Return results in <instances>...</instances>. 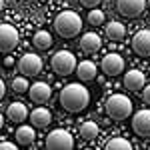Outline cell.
Wrapping results in <instances>:
<instances>
[{"label":"cell","mask_w":150,"mask_h":150,"mask_svg":"<svg viewBox=\"0 0 150 150\" xmlns=\"http://www.w3.org/2000/svg\"><path fill=\"white\" fill-rule=\"evenodd\" d=\"M90 102V92L84 84H68L60 92V106L66 112H82Z\"/></svg>","instance_id":"obj_1"},{"label":"cell","mask_w":150,"mask_h":150,"mask_svg":"<svg viewBox=\"0 0 150 150\" xmlns=\"http://www.w3.org/2000/svg\"><path fill=\"white\" fill-rule=\"evenodd\" d=\"M54 30L58 32V36L62 38H74L82 30V20L76 12L72 10H64L60 12L54 18Z\"/></svg>","instance_id":"obj_2"},{"label":"cell","mask_w":150,"mask_h":150,"mask_svg":"<svg viewBox=\"0 0 150 150\" xmlns=\"http://www.w3.org/2000/svg\"><path fill=\"white\" fill-rule=\"evenodd\" d=\"M104 108H106L108 116L114 118V120H124V118H128V116L132 114V102L124 94H112V96H108Z\"/></svg>","instance_id":"obj_3"},{"label":"cell","mask_w":150,"mask_h":150,"mask_svg":"<svg viewBox=\"0 0 150 150\" xmlns=\"http://www.w3.org/2000/svg\"><path fill=\"white\" fill-rule=\"evenodd\" d=\"M78 66L76 62V56L70 52V50H60L52 56V70L56 72L58 76H68L72 74Z\"/></svg>","instance_id":"obj_4"},{"label":"cell","mask_w":150,"mask_h":150,"mask_svg":"<svg viewBox=\"0 0 150 150\" xmlns=\"http://www.w3.org/2000/svg\"><path fill=\"white\" fill-rule=\"evenodd\" d=\"M74 146V138L68 130L56 128L46 136V148L48 150H70Z\"/></svg>","instance_id":"obj_5"},{"label":"cell","mask_w":150,"mask_h":150,"mask_svg":"<svg viewBox=\"0 0 150 150\" xmlns=\"http://www.w3.org/2000/svg\"><path fill=\"white\" fill-rule=\"evenodd\" d=\"M18 44V30L12 26V24H0V50L6 54L12 52Z\"/></svg>","instance_id":"obj_6"},{"label":"cell","mask_w":150,"mask_h":150,"mask_svg":"<svg viewBox=\"0 0 150 150\" xmlns=\"http://www.w3.org/2000/svg\"><path fill=\"white\" fill-rule=\"evenodd\" d=\"M18 68L22 72V76H36L42 70V58L38 54H34V52H28V54H24L20 58Z\"/></svg>","instance_id":"obj_7"},{"label":"cell","mask_w":150,"mask_h":150,"mask_svg":"<svg viewBox=\"0 0 150 150\" xmlns=\"http://www.w3.org/2000/svg\"><path fill=\"white\" fill-rule=\"evenodd\" d=\"M116 8L126 18H136L146 8V0H116Z\"/></svg>","instance_id":"obj_8"},{"label":"cell","mask_w":150,"mask_h":150,"mask_svg":"<svg viewBox=\"0 0 150 150\" xmlns=\"http://www.w3.org/2000/svg\"><path fill=\"white\" fill-rule=\"evenodd\" d=\"M102 70H104V74H108V76H118L124 70V58L120 54H116V52L106 54L102 58Z\"/></svg>","instance_id":"obj_9"},{"label":"cell","mask_w":150,"mask_h":150,"mask_svg":"<svg viewBox=\"0 0 150 150\" xmlns=\"http://www.w3.org/2000/svg\"><path fill=\"white\" fill-rule=\"evenodd\" d=\"M132 128L142 138H150V110H138L132 118Z\"/></svg>","instance_id":"obj_10"},{"label":"cell","mask_w":150,"mask_h":150,"mask_svg":"<svg viewBox=\"0 0 150 150\" xmlns=\"http://www.w3.org/2000/svg\"><path fill=\"white\" fill-rule=\"evenodd\" d=\"M132 48L138 56H150V30H140L132 38Z\"/></svg>","instance_id":"obj_11"},{"label":"cell","mask_w":150,"mask_h":150,"mask_svg":"<svg viewBox=\"0 0 150 150\" xmlns=\"http://www.w3.org/2000/svg\"><path fill=\"white\" fill-rule=\"evenodd\" d=\"M144 80H146V76L140 70H128L126 74H124V86H126L130 92L142 90L144 88Z\"/></svg>","instance_id":"obj_12"},{"label":"cell","mask_w":150,"mask_h":150,"mask_svg":"<svg viewBox=\"0 0 150 150\" xmlns=\"http://www.w3.org/2000/svg\"><path fill=\"white\" fill-rule=\"evenodd\" d=\"M28 92H30V100H34L36 104H42L50 98V86L46 82H36V84L30 86Z\"/></svg>","instance_id":"obj_13"},{"label":"cell","mask_w":150,"mask_h":150,"mask_svg":"<svg viewBox=\"0 0 150 150\" xmlns=\"http://www.w3.org/2000/svg\"><path fill=\"white\" fill-rule=\"evenodd\" d=\"M100 46H102V40H100V36L94 34V32H86L80 38V48L84 52H98Z\"/></svg>","instance_id":"obj_14"},{"label":"cell","mask_w":150,"mask_h":150,"mask_svg":"<svg viewBox=\"0 0 150 150\" xmlns=\"http://www.w3.org/2000/svg\"><path fill=\"white\" fill-rule=\"evenodd\" d=\"M30 120H32V124L36 128H44V126L50 124L52 114H50L48 108H36V110H32V114H30Z\"/></svg>","instance_id":"obj_15"},{"label":"cell","mask_w":150,"mask_h":150,"mask_svg":"<svg viewBox=\"0 0 150 150\" xmlns=\"http://www.w3.org/2000/svg\"><path fill=\"white\" fill-rule=\"evenodd\" d=\"M6 114L12 122H24V118L28 116V110L22 102H12L8 108H6Z\"/></svg>","instance_id":"obj_16"},{"label":"cell","mask_w":150,"mask_h":150,"mask_svg":"<svg viewBox=\"0 0 150 150\" xmlns=\"http://www.w3.org/2000/svg\"><path fill=\"white\" fill-rule=\"evenodd\" d=\"M76 74L80 80H94L96 78V64L90 60H84L76 66Z\"/></svg>","instance_id":"obj_17"},{"label":"cell","mask_w":150,"mask_h":150,"mask_svg":"<svg viewBox=\"0 0 150 150\" xmlns=\"http://www.w3.org/2000/svg\"><path fill=\"white\" fill-rule=\"evenodd\" d=\"M106 36L110 40H122L126 36V26L118 20H112V22L106 24Z\"/></svg>","instance_id":"obj_18"},{"label":"cell","mask_w":150,"mask_h":150,"mask_svg":"<svg viewBox=\"0 0 150 150\" xmlns=\"http://www.w3.org/2000/svg\"><path fill=\"white\" fill-rule=\"evenodd\" d=\"M34 138H36L34 128L24 126V124H22V128H18V130H16V142H18V144H22V146H30V144L34 142Z\"/></svg>","instance_id":"obj_19"},{"label":"cell","mask_w":150,"mask_h":150,"mask_svg":"<svg viewBox=\"0 0 150 150\" xmlns=\"http://www.w3.org/2000/svg\"><path fill=\"white\" fill-rule=\"evenodd\" d=\"M32 42H34L36 48H40V50H46V48L52 46V34L46 32V30H38L32 38Z\"/></svg>","instance_id":"obj_20"},{"label":"cell","mask_w":150,"mask_h":150,"mask_svg":"<svg viewBox=\"0 0 150 150\" xmlns=\"http://www.w3.org/2000/svg\"><path fill=\"white\" fill-rule=\"evenodd\" d=\"M80 136L84 140H94L98 136V124L92 122V120H88V122H84L80 126Z\"/></svg>","instance_id":"obj_21"},{"label":"cell","mask_w":150,"mask_h":150,"mask_svg":"<svg viewBox=\"0 0 150 150\" xmlns=\"http://www.w3.org/2000/svg\"><path fill=\"white\" fill-rule=\"evenodd\" d=\"M132 150V144L128 142L126 138H118V136H114V138H110L108 142H106V150Z\"/></svg>","instance_id":"obj_22"},{"label":"cell","mask_w":150,"mask_h":150,"mask_svg":"<svg viewBox=\"0 0 150 150\" xmlns=\"http://www.w3.org/2000/svg\"><path fill=\"white\" fill-rule=\"evenodd\" d=\"M88 22L92 24V26H100L104 22V12L98 10V8H92L90 14H88Z\"/></svg>","instance_id":"obj_23"},{"label":"cell","mask_w":150,"mask_h":150,"mask_svg":"<svg viewBox=\"0 0 150 150\" xmlns=\"http://www.w3.org/2000/svg\"><path fill=\"white\" fill-rule=\"evenodd\" d=\"M12 88H14L16 92H26V90H30V88H28V82L24 80L22 76H18V78L12 80Z\"/></svg>","instance_id":"obj_24"},{"label":"cell","mask_w":150,"mask_h":150,"mask_svg":"<svg viewBox=\"0 0 150 150\" xmlns=\"http://www.w3.org/2000/svg\"><path fill=\"white\" fill-rule=\"evenodd\" d=\"M82 6H86V8H94V6H98L100 4V0H80Z\"/></svg>","instance_id":"obj_25"},{"label":"cell","mask_w":150,"mask_h":150,"mask_svg":"<svg viewBox=\"0 0 150 150\" xmlns=\"http://www.w3.org/2000/svg\"><path fill=\"white\" fill-rule=\"evenodd\" d=\"M142 100H144L146 104H150V84L142 88Z\"/></svg>","instance_id":"obj_26"},{"label":"cell","mask_w":150,"mask_h":150,"mask_svg":"<svg viewBox=\"0 0 150 150\" xmlns=\"http://www.w3.org/2000/svg\"><path fill=\"white\" fill-rule=\"evenodd\" d=\"M0 148H2V150H16L18 146H16V144H12V142H8V140H2Z\"/></svg>","instance_id":"obj_27"},{"label":"cell","mask_w":150,"mask_h":150,"mask_svg":"<svg viewBox=\"0 0 150 150\" xmlns=\"http://www.w3.org/2000/svg\"><path fill=\"white\" fill-rule=\"evenodd\" d=\"M0 96H6V84H4V80H0Z\"/></svg>","instance_id":"obj_28"},{"label":"cell","mask_w":150,"mask_h":150,"mask_svg":"<svg viewBox=\"0 0 150 150\" xmlns=\"http://www.w3.org/2000/svg\"><path fill=\"white\" fill-rule=\"evenodd\" d=\"M4 64H6V66H12V64H14V58H12V56H6V58H4Z\"/></svg>","instance_id":"obj_29"}]
</instances>
